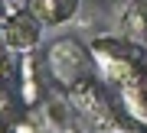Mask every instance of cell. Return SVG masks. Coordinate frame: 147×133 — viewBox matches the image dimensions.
Listing matches in <instances>:
<instances>
[{
    "label": "cell",
    "instance_id": "obj_1",
    "mask_svg": "<svg viewBox=\"0 0 147 133\" xmlns=\"http://www.w3.org/2000/svg\"><path fill=\"white\" fill-rule=\"evenodd\" d=\"M10 39H13V46H30V42L36 39V29H33V26H26V29H23L20 20H16L13 29H10Z\"/></svg>",
    "mask_w": 147,
    "mask_h": 133
},
{
    "label": "cell",
    "instance_id": "obj_2",
    "mask_svg": "<svg viewBox=\"0 0 147 133\" xmlns=\"http://www.w3.org/2000/svg\"><path fill=\"white\" fill-rule=\"evenodd\" d=\"M16 133H33V130L30 127H16Z\"/></svg>",
    "mask_w": 147,
    "mask_h": 133
}]
</instances>
